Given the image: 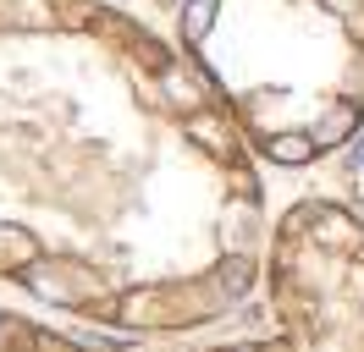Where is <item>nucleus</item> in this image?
Returning a JSON list of instances; mask_svg holds the SVG:
<instances>
[{"label":"nucleus","mask_w":364,"mask_h":352,"mask_svg":"<svg viewBox=\"0 0 364 352\" xmlns=\"http://www.w3.org/2000/svg\"><path fill=\"white\" fill-rule=\"evenodd\" d=\"M315 149H320L315 132H282V138H271V143H265V154H271V160H282V165H304Z\"/></svg>","instance_id":"1"},{"label":"nucleus","mask_w":364,"mask_h":352,"mask_svg":"<svg viewBox=\"0 0 364 352\" xmlns=\"http://www.w3.org/2000/svg\"><path fill=\"white\" fill-rule=\"evenodd\" d=\"M221 286H227V292H243V286H249V264L232 259L227 270H221Z\"/></svg>","instance_id":"4"},{"label":"nucleus","mask_w":364,"mask_h":352,"mask_svg":"<svg viewBox=\"0 0 364 352\" xmlns=\"http://www.w3.org/2000/svg\"><path fill=\"white\" fill-rule=\"evenodd\" d=\"M353 127H359V110H353V105H337L331 116H326V121H320L315 143H320V149H331V143H342V138H348Z\"/></svg>","instance_id":"2"},{"label":"nucleus","mask_w":364,"mask_h":352,"mask_svg":"<svg viewBox=\"0 0 364 352\" xmlns=\"http://www.w3.org/2000/svg\"><path fill=\"white\" fill-rule=\"evenodd\" d=\"M210 22H215V0H188V11H182V33H188V39H205Z\"/></svg>","instance_id":"3"},{"label":"nucleus","mask_w":364,"mask_h":352,"mask_svg":"<svg viewBox=\"0 0 364 352\" xmlns=\"http://www.w3.org/2000/svg\"><path fill=\"white\" fill-rule=\"evenodd\" d=\"M348 165H353V171H359V165H364V138H359V143H353V149H348Z\"/></svg>","instance_id":"5"}]
</instances>
